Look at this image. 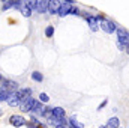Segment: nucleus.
<instances>
[{"mask_svg": "<svg viewBox=\"0 0 129 128\" xmlns=\"http://www.w3.org/2000/svg\"><path fill=\"white\" fill-rule=\"evenodd\" d=\"M101 29L105 30L107 33H113L116 30V24L113 21H108V20H102L101 18Z\"/></svg>", "mask_w": 129, "mask_h": 128, "instance_id": "obj_1", "label": "nucleus"}, {"mask_svg": "<svg viewBox=\"0 0 129 128\" xmlns=\"http://www.w3.org/2000/svg\"><path fill=\"white\" fill-rule=\"evenodd\" d=\"M60 0H48V12L50 14H59L60 11Z\"/></svg>", "mask_w": 129, "mask_h": 128, "instance_id": "obj_2", "label": "nucleus"}, {"mask_svg": "<svg viewBox=\"0 0 129 128\" xmlns=\"http://www.w3.org/2000/svg\"><path fill=\"white\" fill-rule=\"evenodd\" d=\"M2 88H5L8 92H17L18 91V83L14 81V80H5Z\"/></svg>", "mask_w": 129, "mask_h": 128, "instance_id": "obj_3", "label": "nucleus"}, {"mask_svg": "<svg viewBox=\"0 0 129 128\" xmlns=\"http://www.w3.org/2000/svg\"><path fill=\"white\" fill-rule=\"evenodd\" d=\"M6 101H8V104H9L11 107H17V105H20V104H21V99L18 98L17 92H11Z\"/></svg>", "mask_w": 129, "mask_h": 128, "instance_id": "obj_4", "label": "nucleus"}, {"mask_svg": "<svg viewBox=\"0 0 129 128\" xmlns=\"http://www.w3.org/2000/svg\"><path fill=\"white\" fill-rule=\"evenodd\" d=\"M33 102H35V99H33L32 96H29V98H26L24 101H21V104H20V109L23 110V112H30L33 107Z\"/></svg>", "mask_w": 129, "mask_h": 128, "instance_id": "obj_5", "label": "nucleus"}, {"mask_svg": "<svg viewBox=\"0 0 129 128\" xmlns=\"http://www.w3.org/2000/svg\"><path fill=\"white\" fill-rule=\"evenodd\" d=\"M9 122H11V125H14V127H23V125H26V119H24L23 116H17V115L11 116Z\"/></svg>", "mask_w": 129, "mask_h": 128, "instance_id": "obj_6", "label": "nucleus"}, {"mask_svg": "<svg viewBox=\"0 0 129 128\" xmlns=\"http://www.w3.org/2000/svg\"><path fill=\"white\" fill-rule=\"evenodd\" d=\"M39 14H44L48 11V0H38L36 2V8H35Z\"/></svg>", "mask_w": 129, "mask_h": 128, "instance_id": "obj_7", "label": "nucleus"}, {"mask_svg": "<svg viewBox=\"0 0 129 128\" xmlns=\"http://www.w3.org/2000/svg\"><path fill=\"white\" fill-rule=\"evenodd\" d=\"M71 9H72V2H64L63 5L60 6V11H59V15L64 17L68 14H71Z\"/></svg>", "mask_w": 129, "mask_h": 128, "instance_id": "obj_8", "label": "nucleus"}, {"mask_svg": "<svg viewBox=\"0 0 129 128\" xmlns=\"http://www.w3.org/2000/svg\"><path fill=\"white\" fill-rule=\"evenodd\" d=\"M17 95H18V98H20L21 101H24L26 98H29V96L32 95V89H30V88H24V89H18V91H17Z\"/></svg>", "mask_w": 129, "mask_h": 128, "instance_id": "obj_9", "label": "nucleus"}, {"mask_svg": "<svg viewBox=\"0 0 129 128\" xmlns=\"http://www.w3.org/2000/svg\"><path fill=\"white\" fill-rule=\"evenodd\" d=\"M117 36H119V42L120 44H123V45H126L129 42V36H128V32H125L123 29H119L117 30Z\"/></svg>", "mask_w": 129, "mask_h": 128, "instance_id": "obj_10", "label": "nucleus"}, {"mask_svg": "<svg viewBox=\"0 0 129 128\" xmlns=\"http://www.w3.org/2000/svg\"><path fill=\"white\" fill-rule=\"evenodd\" d=\"M87 23H89V26H90V29H92L93 32H96L98 29H99V26H98V18H96V17L87 15Z\"/></svg>", "mask_w": 129, "mask_h": 128, "instance_id": "obj_11", "label": "nucleus"}, {"mask_svg": "<svg viewBox=\"0 0 129 128\" xmlns=\"http://www.w3.org/2000/svg\"><path fill=\"white\" fill-rule=\"evenodd\" d=\"M30 112L35 113V115H42V112H44V105L41 104V101H35V102H33V107H32Z\"/></svg>", "mask_w": 129, "mask_h": 128, "instance_id": "obj_12", "label": "nucleus"}, {"mask_svg": "<svg viewBox=\"0 0 129 128\" xmlns=\"http://www.w3.org/2000/svg\"><path fill=\"white\" fill-rule=\"evenodd\" d=\"M18 9H20V12H21L24 17H30V15H32V9H30L29 6H26L24 3H20V5H18Z\"/></svg>", "mask_w": 129, "mask_h": 128, "instance_id": "obj_13", "label": "nucleus"}, {"mask_svg": "<svg viewBox=\"0 0 129 128\" xmlns=\"http://www.w3.org/2000/svg\"><path fill=\"white\" fill-rule=\"evenodd\" d=\"M53 116L60 118V119H64V110L62 107H54V109H53Z\"/></svg>", "mask_w": 129, "mask_h": 128, "instance_id": "obj_14", "label": "nucleus"}, {"mask_svg": "<svg viewBox=\"0 0 129 128\" xmlns=\"http://www.w3.org/2000/svg\"><path fill=\"white\" fill-rule=\"evenodd\" d=\"M105 128H119V118H111L108 124L105 125Z\"/></svg>", "mask_w": 129, "mask_h": 128, "instance_id": "obj_15", "label": "nucleus"}, {"mask_svg": "<svg viewBox=\"0 0 129 128\" xmlns=\"http://www.w3.org/2000/svg\"><path fill=\"white\" fill-rule=\"evenodd\" d=\"M41 116H44V118L50 119V118L53 116V107H44V112H42V115H41Z\"/></svg>", "mask_w": 129, "mask_h": 128, "instance_id": "obj_16", "label": "nucleus"}, {"mask_svg": "<svg viewBox=\"0 0 129 128\" xmlns=\"http://www.w3.org/2000/svg\"><path fill=\"white\" fill-rule=\"evenodd\" d=\"M9 94H11V92H8L5 88H0V101H5V99H8Z\"/></svg>", "mask_w": 129, "mask_h": 128, "instance_id": "obj_17", "label": "nucleus"}, {"mask_svg": "<svg viewBox=\"0 0 129 128\" xmlns=\"http://www.w3.org/2000/svg\"><path fill=\"white\" fill-rule=\"evenodd\" d=\"M32 78L35 80V81H42V80H44V75H42L41 72L35 71V72H32Z\"/></svg>", "mask_w": 129, "mask_h": 128, "instance_id": "obj_18", "label": "nucleus"}, {"mask_svg": "<svg viewBox=\"0 0 129 128\" xmlns=\"http://www.w3.org/2000/svg\"><path fill=\"white\" fill-rule=\"evenodd\" d=\"M53 35H54V27H53V26H48V27L45 29V36H47V38H51Z\"/></svg>", "mask_w": 129, "mask_h": 128, "instance_id": "obj_19", "label": "nucleus"}, {"mask_svg": "<svg viewBox=\"0 0 129 128\" xmlns=\"http://www.w3.org/2000/svg\"><path fill=\"white\" fill-rule=\"evenodd\" d=\"M36 2H38V0H24L23 3H24L26 6H29L30 9H33V8H36Z\"/></svg>", "mask_w": 129, "mask_h": 128, "instance_id": "obj_20", "label": "nucleus"}, {"mask_svg": "<svg viewBox=\"0 0 129 128\" xmlns=\"http://www.w3.org/2000/svg\"><path fill=\"white\" fill-rule=\"evenodd\" d=\"M39 101L47 102V101H48V95H47V94H41V95H39Z\"/></svg>", "mask_w": 129, "mask_h": 128, "instance_id": "obj_21", "label": "nucleus"}, {"mask_svg": "<svg viewBox=\"0 0 129 128\" xmlns=\"http://www.w3.org/2000/svg\"><path fill=\"white\" fill-rule=\"evenodd\" d=\"M71 14H72V15H78V14H80V9H78V8H75V6H72Z\"/></svg>", "mask_w": 129, "mask_h": 128, "instance_id": "obj_22", "label": "nucleus"}, {"mask_svg": "<svg viewBox=\"0 0 129 128\" xmlns=\"http://www.w3.org/2000/svg\"><path fill=\"white\" fill-rule=\"evenodd\" d=\"M27 128H42V127H39L38 124H33V122H30V124H29V127H27Z\"/></svg>", "mask_w": 129, "mask_h": 128, "instance_id": "obj_23", "label": "nucleus"}, {"mask_svg": "<svg viewBox=\"0 0 129 128\" xmlns=\"http://www.w3.org/2000/svg\"><path fill=\"white\" fill-rule=\"evenodd\" d=\"M105 105H107V101H104V102L99 105V109H98V110H101V109H102V107H105Z\"/></svg>", "mask_w": 129, "mask_h": 128, "instance_id": "obj_24", "label": "nucleus"}, {"mask_svg": "<svg viewBox=\"0 0 129 128\" xmlns=\"http://www.w3.org/2000/svg\"><path fill=\"white\" fill-rule=\"evenodd\" d=\"M125 47H126V48H125V50H126V53H128V54H129V42H128V44H126V45H125Z\"/></svg>", "mask_w": 129, "mask_h": 128, "instance_id": "obj_25", "label": "nucleus"}, {"mask_svg": "<svg viewBox=\"0 0 129 128\" xmlns=\"http://www.w3.org/2000/svg\"><path fill=\"white\" fill-rule=\"evenodd\" d=\"M99 128H105V127H99Z\"/></svg>", "mask_w": 129, "mask_h": 128, "instance_id": "obj_26", "label": "nucleus"}, {"mask_svg": "<svg viewBox=\"0 0 129 128\" xmlns=\"http://www.w3.org/2000/svg\"><path fill=\"white\" fill-rule=\"evenodd\" d=\"M3 2H5V0H3Z\"/></svg>", "mask_w": 129, "mask_h": 128, "instance_id": "obj_27", "label": "nucleus"}]
</instances>
